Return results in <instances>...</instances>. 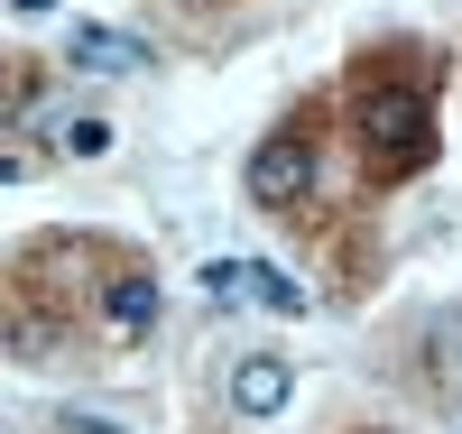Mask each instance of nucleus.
<instances>
[{
  "mask_svg": "<svg viewBox=\"0 0 462 434\" xmlns=\"http://www.w3.org/2000/svg\"><path fill=\"white\" fill-rule=\"evenodd\" d=\"M287 398H296V370L278 361V351H250V361L231 370V407L241 416H278Z\"/></svg>",
  "mask_w": 462,
  "mask_h": 434,
  "instance_id": "20e7f679",
  "label": "nucleus"
},
{
  "mask_svg": "<svg viewBox=\"0 0 462 434\" xmlns=\"http://www.w3.org/2000/svg\"><path fill=\"white\" fill-rule=\"evenodd\" d=\"M19 10H28V19H37V10H56V0H19Z\"/></svg>",
  "mask_w": 462,
  "mask_h": 434,
  "instance_id": "6e6552de",
  "label": "nucleus"
},
{
  "mask_svg": "<svg viewBox=\"0 0 462 434\" xmlns=\"http://www.w3.org/2000/svg\"><path fill=\"white\" fill-rule=\"evenodd\" d=\"M250 305H268V314H305V287L287 278V268H268V259H250Z\"/></svg>",
  "mask_w": 462,
  "mask_h": 434,
  "instance_id": "423d86ee",
  "label": "nucleus"
},
{
  "mask_svg": "<svg viewBox=\"0 0 462 434\" xmlns=\"http://www.w3.org/2000/svg\"><path fill=\"white\" fill-rule=\"evenodd\" d=\"M305 185H315V148L305 139H259L250 148V194L259 204H296Z\"/></svg>",
  "mask_w": 462,
  "mask_h": 434,
  "instance_id": "f03ea898",
  "label": "nucleus"
},
{
  "mask_svg": "<svg viewBox=\"0 0 462 434\" xmlns=\"http://www.w3.org/2000/svg\"><path fill=\"white\" fill-rule=\"evenodd\" d=\"M65 157H111V121L102 111H74L65 121Z\"/></svg>",
  "mask_w": 462,
  "mask_h": 434,
  "instance_id": "0eeeda50",
  "label": "nucleus"
},
{
  "mask_svg": "<svg viewBox=\"0 0 462 434\" xmlns=\"http://www.w3.org/2000/svg\"><path fill=\"white\" fill-rule=\"evenodd\" d=\"M361 148H370V167L379 176H407V167H426V148H435V121H426V93H370L361 102Z\"/></svg>",
  "mask_w": 462,
  "mask_h": 434,
  "instance_id": "f257e3e1",
  "label": "nucleus"
},
{
  "mask_svg": "<svg viewBox=\"0 0 462 434\" xmlns=\"http://www.w3.org/2000/svg\"><path fill=\"white\" fill-rule=\"evenodd\" d=\"M102 324H111V333H148V324H158V278H111Z\"/></svg>",
  "mask_w": 462,
  "mask_h": 434,
  "instance_id": "39448f33",
  "label": "nucleus"
},
{
  "mask_svg": "<svg viewBox=\"0 0 462 434\" xmlns=\"http://www.w3.org/2000/svg\"><path fill=\"white\" fill-rule=\"evenodd\" d=\"M65 65H84V74H139V65H148V47H139L130 28H93V19H74Z\"/></svg>",
  "mask_w": 462,
  "mask_h": 434,
  "instance_id": "7ed1b4c3",
  "label": "nucleus"
}]
</instances>
